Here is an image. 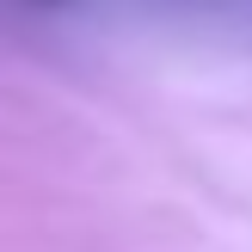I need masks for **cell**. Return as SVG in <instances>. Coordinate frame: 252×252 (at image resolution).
<instances>
[{
    "instance_id": "cell-1",
    "label": "cell",
    "mask_w": 252,
    "mask_h": 252,
    "mask_svg": "<svg viewBox=\"0 0 252 252\" xmlns=\"http://www.w3.org/2000/svg\"><path fill=\"white\" fill-rule=\"evenodd\" d=\"M43 6H56V0H43Z\"/></svg>"
}]
</instances>
